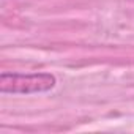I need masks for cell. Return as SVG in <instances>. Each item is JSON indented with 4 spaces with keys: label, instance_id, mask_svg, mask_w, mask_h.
I'll return each mask as SVG.
<instances>
[{
    "label": "cell",
    "instance_id": "1",
    "mask_svg": "<svg viewBox=\"0 0 134 134\" xmlns=\"http://www.w3.org/2000/svg\"><path fill=\"white\" fill-rule=\"evenodd\" d=\"M57 79L51 73H2L0 74V92L11 95H32L44 93L55 87Z\"/></svg>",
    "mask_w": 134,
    "mask_h": 134
}]
</instances>
